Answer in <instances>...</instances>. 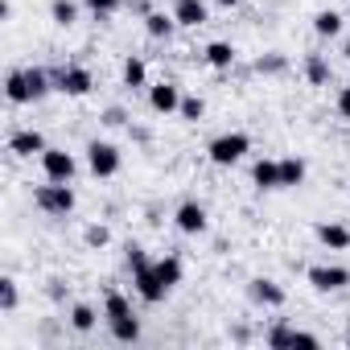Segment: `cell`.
<instances>
[{
    "label": "cell",
    "instance_id": "d4e9b609",
    "mask_svg": "<svg viewBox=\"0 0 350 350\" xmlns=\"http://www.w3.org/2000/svg\"><path fill=\"white\" fill-rule=\"evenodd\" d=\"M95 321H99V313H95L87 301H75V305H70V329H75V334H91Z\"/></svg>",
    "mask_w": 350,
    "mask_h": 350
},
{
    "label": "cell",
    "instance_id": "277c9868",
    "mask_svg": "<svg viewBox=\"0 0 350 350\" xmlns=\"http://www.w3.org/2000/svg\"><path fill=\"white\" fill-rule=\"evenodd\" d=\"M305 280L317 293H342L350 284V268H342V264H309L305 268Z\"/></svg>",
    "mask_w": 350,
    "mask_h": 350
},
{
    "label": "cell",
    "instance_id": "484cf974",
    "mask_svg": "<svg viewBox=\"0 0 350 350\" xmlns=\"http://www.w3.org/2000/svg\"><path fill=\"white\" fill-rule=\"evenodd\" d=\"M313 33H317V38H338V33H342V13H338V9H321V13L313 17Z\"/></svg>",
    "mask_w": 350,
    "mask_h": 350
},
{
    "label": "cell",
    "instance_id": "ac0fdd59",
    "mask_svg": "<svg viewBox=\"0 0 350 350\" xmlns=\"http://www.w3.org/2000/svg\"><path fill=\"white\" fill-rule=\"evenodd\" d=\"M202 58H206V66H211V70H231V66H235V58H239V50H235L231 42H211V46L202 50Z\"/></svg>",
    "mask_w": 350,
    "mask_h": 350
},
{
    "label": "cell",
    "instance_id": "d6986e66",
    "mask_svg": "<svg viewBox=\"0 0 350 350\" xmlns=\"http://www.w3.org/2000/svg\"><path fill=\"white\" fill-rule=\"evenodd\" d=\"M173 29H178V21H173V13H144V33L152 42H169Z\"/></svg>",
    "mask_w": 350,
    "mask_h": 350
},
{
    "label": "cell",
    "instance_id": "5bb4252c",
    "mask_svg": "<svg viewBox=\"0 0 350 350\" xmlns=\"http://www.w3.org/2000/svg\"><path fill=\"white\" fill-rule=\"evenodd\" d=\"M305 178H309L305 157H297V152L280 157V190H297V186H305Z\"/></svg>",
    "mask_w": 350,
    "mask_h": 350
},
{
    "label": "cell",
    "instance_id": "9a60e30c",
    "mask_svg": "<svg viewBox=\"0 0 350 350\" xmlns=\"http://www.w3.org/2000/svg\"><path fill=\"white\" fill-rule=\"evenodd\" d=\"M252 186L256 190H280V161H272V157H260L256 165H252Z\"/></svg>",
    "mask_w": 350,
    "mask_h": 350
},
{
    "label": "cell",
    "instance_id": "6da1fadb",
    "mask_svg": "<svg viewBox=\"0 0 350 350\" xmlns=\"http://www.w3.org/2000/svg\"><path fill=\"white\" fill-rule=\"evenodd\" d=\"M247 152H252V136H247V132H223V136H215V140L206 144V157H211V165H219V169L239 165Z\"/></svg>",
    "mask_w": 350,
    "mask_h": 350
},
{
    "label": "cell",
    "instance_id": "4316f807",
    "mask_svg": "<svg viewBox=\"0 0 350 350\" xmlns=\"http://www.w3.org/2000/svg\"><path fill=\"white\" fill-rule=\"evenodd\" d=\"M25 79H29V95H33V103L46 99V95L54 91V79H50L42 66H25Z\"/></svg>",
    "mask_w": 350,
    "mask_h": 350
},
{
    "label": "cell",
    "instance_id": "9c48e42d",
    "mask_svg": "<svg viewBox=\"0 0 350 350\" xmlns=\"http://www.w3.org/2000/svg\"><path fill=\"white\" fill-rule=\"evenodd\" d=\"M173 21H178L182 29H202L211 21V5L206 0H173Z\"/></svg>",
    "mask_w": 350,
    "mask_h": 350
},
{
    "label": "cell",
    "instance_id": "52a82bcc",
    "mask_svg": "<svg viewBox=\"0 0 350 350\" xmlns=\"http://www.w3.org/2000/svg\"><path fill=\"white\" fill-rule=\"evenodd\" d=\"M173 227H178L182 235H206V227H211V215H206V206H202V202L186 198L178 211H173Z\"/></svg>",
    "mask_w": 350,
    "mask_h": 350
},
{
    "label": "cell",
    "instance_id": "836d02e7",
    "mask_svg": "<svg viewBox=\"0 0 350 350\" xmlns=\"http://www.w3.org/2000/svg\"><path fill=\"white\" fill-rule=\"evenodd\" d=\"M334 111H338L342 120H350V87H338V95H334Z\"/></svg>",
    "mask_w": 350,
    "mask_h": 350
},
{
    "label": "cell",
    "instance_id": "603a6c76",
    "mask_svg": "<svg viewBox=\"0 0 350 350\" xmlns=\"http://www.w3.org/2000/svg\"><path fill=\"white\" fill-rule=\"evenodd\" d=\"M50 21L58 29H70L79 21V0H50Z\"/></svg>",
    "mask_w": 350,
    "mask_h": 350
},
{
    "label": "cell",
    "instance_id": "8d00e7d4",
    "mask_svg": "<svg viewBox=\"0 0 350 350\" xmlns=\"http://www.w3.org/2000/svg\"><path fill=\"white\" fill-rule=\"evenodd\" d=\"M342 54H346V62H350V38H346V46H342Z\"/></svg>",
    "mask_w": 350,
    "mask_h": 350
},
{
    "label": "cell",
    "instance_id": "e575fe53",
    "mask_svg": "<svg viewBox=\"0 0 350 350\" xmlns=\"http://www.w3.org/2000/svg\"><path fill=\"white\" fill-rule=\"evenodd\" d=\"M103 124H107V128H124V124H128V111H124V107H107V111H103Z\"/></svg>",
    "mask_w": 350,
    "mask_h": 350
},
{
    "label": "cell",
    "instance_id": "44dd1931",
    "mask_svg": "<svg viewBox=\"0 0 350 350\" xmlns=\"http://www.w3.org/2000/svg\"><path fill=\"white\" fill-rule=\"evenodd\" d=\"M301 70H305V83H309V87H325V83H329V62H325V54H305Z\"/></svg>",
    "mask_w": 350,
    "mask_h": 350
},
{
    "label": "cell",
    "instance_id": "e0dca14e",
    "mask_svg": "<svg viewBox=\"0 0 350 350\" xmlns=\"http://www.w3.org/2000/svg\"><path fill=\"white\" fill-rule=\"evenodd\" d=\"M152 268H157V280L173 293V288H178L182 284V276H186V268H182V256H161V260H152Z\"/></svg>",
    "mask_w": 350,
    "mask_h": 350
},
{
    "label": "cell",
    "instance_id": "4fadbf2b",
    "mask_svg": "<svg viewBox=\"0 0 350 350\" xmlns=\"http://www.w3.org/2000/svg\"><path fill=\"white\" fill-rule=\"evenodd\" d=\"M50 144H46V136L38 132V128H17L13 136H9V152L13 157H42Z\"/></svg>",
    "mask_w": 350,
    "mask_h": 350
},
{
    "label": "cell",
    "instance_id": "f1b7e54d",
    "mask_svg": "<svg viewBox=\"0 0 350 350\" xmlns=\"http://www.w3.org/2000/svg\"><path fill=\"white\" fill-rule=\"evenodd\" d=\"M178 116H182L186 124H198V120L206 116V103H202V95H182V107H178Z\"/></svg>",
    "mask_w": 350,
    "mask_h": 350
},
{
    "label": "cell",
    "instance_id": "f546056e",
    "mask_svg": "<svg viewBox=\"0 0 350 350\" xmlns=\"http://www.w3.org/2000/svg\"><path fill=\"white\" fill-rule=\"evenodd\" d=\"M17 301H21L17 280H13V276H0V313H13V309H17Z\"/></svg>",
    "mask_w": 350,
    "mask_h": 350
},
{
    "label": "cell",
    "instance_id": "7402d4cb",
    "mask_svg": "<svg viewBox=\"0 0 350 350\" xmlns=\"http://www.w3.org/2000/svg\"><path fill=\"white\" fill-rule=\"evenodd\" d=\"M5 95H9V103H13V107H21V103H33L25 70H9V79H5Z\"/></svg>",
    "mask_w": 350,
    "mask_h": 350
},
{
    "label": "cell",
    "instance_id": "ba28073f",
    "mask_svg": "<svg viewBox=\"0 0 350 350\" xmlns=\"http://www.w3.org/2000/svg\"><path fill=\"white\" fill-rule=\"evenodd\" d=\"M247 301H252L256 309H280V305L288 301V293H284L276 280H268V276H256V280H247Z\"/></svg>",
    "mask_w": 350,
    "mask_h": 350
},
{
    "label": "cell",
    "instance_id": "74e56055",
    "mask_svg": "<svg viewBox=\"0 0 350 350\" xmlns=\"http://www.w3.org/2000/svg\"><path fill=\"white\" fill-rule=\"evenodd\" d=\"M346 342H350V321H346Z\"/></svg>",
    "mask_w": 350,
    "mask_h": 350
},
{
    "label": "cell",
    "instance_id": "4dcf8cb0",
    "mask_svg": "<svg viewBox=\"0 0 350 350\" xmlns=\"http://www.w3.org/2000/svg\"><path fill=\"white\" fill-rule=\"evenodd\" d=\"M83 243H87L91 252H99V247H107V243H111V231H107L103 223H91V227L83 231Z\"/></svg>",
    "mask_w": 350,
    "mask_h": 350
},
{
    "label": "cell",
    "instance_id": "8fae6325",
    "mask_svg": "<svg viewBox=\"0 0 350 350\" xmlns=\"http://www.w3.org/2000/svg\"><path fill=\"white\" fill-rule=\"evenodd\" d=\"M264 342H268V346H321V338H317V334L297 329V325H288V321H276V325L264 334Z\"/></svg>",
    "mask_w": 350,
    "mask_h": 350
},
{
    "label": "cell",
    "instance_id": "7c38bea8",
    "mask_svg": "<svg viewBox=\"0 0 350 350\" xmlns=\"http://www.w3.org/2000/svg\"><path fill=\"white\" fill-rule=\"evenodd\" d=\"M148 107H152L157 116H178V107H182L178 83H152V87H148Z\"/></svg>",
    "mask_w": 350,
    "mask_h": 350
},
{
    "label": "cell",
    "instance_id": "3957f363",
    "mask_svg": "<svg viewBox=\"0 0 350 350\" xmlns=\"http://www.w3.org/2000/svg\"><path fill=\"white\" fill-rule=\"evenodd\" d=\"M120 165H124V157H120V148L111 140H91L87 144V169L95 178H116Z\"/></svg>",
    "mask_w": 350,
    "mask_h": 350
},
{
    "label": "cell",
    "instance_id": "cb8c5ba5",
    "mask_svg": "<svg viewBox=\"0 0 350 350\" xmlns=\"http://www.w3.org/2000/svg\"><path fill=\"white\" fill-rule=\"evenodd\" d=\"M128 313H132V301H128L120 288H107V293H103V317H107V321H120V317H128Z\"/></svg>",
    "mask_w": 350,
    "mask_h": 350
},
{
    "label": "cell",
    "instance_id": "30bf717a",
    "mask_svg": "<svg viewBox=\"0 0 350 350\" xmlns=\"http://www.w3.org/2000/svg\"><path fill=\"white\" fill-rule=\"evenodd\" d=\"M132 284H136V297H140L144 305H161V301L169 297V288L157 280V268H152V264L136 268V272H132Z\"/></svg>",
    "mask_w": 350,
    "mask_h": 350
},
{
    "label": "cell",
    "instance_id": "8992f818",
    "mask_svg": "<svg viewBox=\"0 0 350 350\" xmlns=\"http://www.w3.org/2000/svg\"><path fill=\"white\" fill-rule=\"evenodd\" d=\"M54 87H58L62 95H70V99H83V95H91V87H95V75H91L87 66L70 62V66H62V70L54 75Z\"/></svg>",
    "mask_w": 350,
    "mask_h": 350
},
{
    "label": "cell",
    "instance_id": "7a4b0ae2",
    "mask_svg": "<svg viewBox=\"0 0 350 350\" xmlns=\"http://www.w3.org/2000/svg\"><path fill=\"white\" fill-rule=\"evenodd\" d=\"M33 202H38V211H46V215H54V219H66V215L79 206L70 182H46V186H38V190H33Z\"/></svg>",
    "mask_w": 350,
    "mask_h": 350
},
{
    "label": "cell",
    "instance_id": "83f0119b",
    "mask_svg": "<svg viewBox=\"0 0 350 350\" xmlns=\"http://www.w3.org/2000/svg\"><path fill=\"white\" fill-rule=\"evenodd\" d=\"M107 325H111V338L124 342V346L140 338V317H136V313H128V317H120V321H107Z\"/></svg>",
    "mask_w": 350,
    "mask_h": 350
},
{
    "label": "cell",
    "instance_id": "ffe728a7",
    "mask_svg": "<svg viewBox=\"0 0 350 350\" xmlns=\"http://www.w3.org/2000/svg\"><path fill=\"white\" fill-rule=\"evenodd\" d=\"M124 87H128V91L148 87V66H144L140 54H128V58H124Z\"/></svg>",
    "mask_w": 350,
    "mask_h": 350
},
{
    "label": "cell",
    "instance_id": "1f68e13d",
    "mask_svg": "<svg viewBox=\"0 0 350 350\" xmlns=\"http://www.w3.org/2000/svg\"><path fill=\"white\" fill-rule=\"evenodd\" d=\"M256 70L260 75H284L288 70V58L284 54H264V58H256Z\"/></svg>",
    "mask_w": 350,
    "mask_h": 350
},
{
    "label": "cell",
    "instance_id": "5b68a950",
    "mask_svg": "<svg viewBox=\"0 0 350 350\" xmlns=\"http://www.w3.org/2000/svg\"><path fill=\"white\" fill-rule=\"evenodd\" d=\"M38 161H42L46 182H75V173H79V161H75V152H66V148H46Z\"/></svg>",
    "mask_w": 350,
    "mask_h": 350
},
{
    "label": "cell",
    "instance_id": "d590c367",
    "mask_svg": "<svg viewBox=\"0 0 350 350\" xmlns=\"http://www.w3.org/2000/svg\"><path fill=\"white\" fill-rule=\"evenodd\" d=\"M215 5H219V9H235V5H239V0H215Z\"/></svg>",
    "mask_w": 350,
    "mask_h": 350
},
{
    "label": "cell",
    "instance_id": "d6a6232c",
    "mask_svg": "<svg viewBox=\"0 0 350 350\" xmlns=\"http://www.w3.org/2000/svg\"><path fill=\"white\" fill-rule=\"evenodd\" d=\"M83 5H87L95 17H111V13H120V9H124V0H83Z\"/></svg>",
    "mask_w": 350,
    "mask_h": 350
},
{
    "label": "cell",
    "instance_id": "2e32d148",
    "mask_svg": "<svg viewBox=\"0 0 350 350\" xmlns=\"http://www.w3.org/2000/svg\"><path fill=\"white\" fill-rule=\"evenodd\" d=\"M313 235H317V243L329 247V252H346V247H350V227H342V223H317Z\"/></svg>",
    "mask_w": 350,
    "mask_h": 350
}]
</instances>
